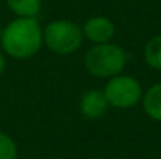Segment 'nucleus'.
<instances>
[{"mask_svg": "<svg viewBox=\"0 0 161 159\" xmlns=\"http://www.w3.org/2000/svg\"><path fill=\"white\" fill-rule=\"evenodd\" d=\"M160 28H161V19H160Z\"/></svg>", "mask_w": 161, "mask_h": 159, "instance_id": "ddd939ff", "label": "nucleus"}, {"mask_svg": "<svg viewBox=\"0 0 161 159\" xmlns=\"http://www.w3.org/2000/svg\"><path fill=\"white\" fill-rule=\"evenodd\" d=\"M141 105L144 114L153 122H161V83H153L144 91Z\"/></svg>", "mask_w": 161, "mask_h": 159, "instance_id": "0eeeda50", "label": "nucleus"}, {"mask_svg": "<svg viewBox=\"0 0 161 159\" xmlns=\"http://www.w3.org/2000/svg\"><path fill=\"white\" fill-rule=\"evenodd\" d=\"M2 30H3V25L0 24V34H2Z\"/></svg>", "mask_w": 161, "mask_h": 159, "instance_id": "f8f14e48", "label": "nucleus"}, {"mask_svg": "<svg viewBox=\"0 0 161 159\" xmlns=\"http://www.w3.org/2000/svg\"><path fill=\"white\" fill-rule=\"evenodd\" d=\"M81 31L85 39H88L92 45L113 42L116 34V25L107 16H92L85 20L81 25Z\"/></svg>", "mask_w": 161, "mask_h": 159, "instance_id": "39448f33", "label": "nucleus"}, {"mask_svg": "<svg viewBox=\"0 0 161 159\" xmlns=\"http://www.w3.org/2000/svg\"><path fill=\"white\" fill-rule=\"evenodd\" d=\"M42 38L44 45L59 56H67L78 52L85 41L81 25L67 19H55L49 22L42 30Z\"/></svg>", "mask_w": 161, "mask_h": 159, "instance_id": "7ed1b4c3", "label": "nucleus"}, {"mask_svg": "<svg viewBox=\"0 0 161 159\" xmlns=\"http://www.w3.org/2000/svg\"><path fill=\"white\" fill-rule=\"evenodd\" d=\"M5 69H6V55L0 50V77L3 75Z\"/></svg>", "mask_w": 161, "mask_h": 159, "instance_id": "9b49d317", "label": "nucleus"}, {"mask_svg": "<svg viewBox=\"0 0 161 159\" xmlns=\"http://www.w3.org/2000/svg\"><path fill=\"white\" fill-rule=\"evenodd\" d=\"M19 148L16 140L5 131L0 130V159H17Z\"/></svg>", "mask_w": 161, "mask_h": 159, "instance_id": "9d476101", "label": "nucleus"}, {"mask_svg": "<svg viewBox=\"0 0 161 159\" xmlns=\"http://www.w3.org/2000/svg\"><path fill=\"white\" fill-rule=\"evenodd\" d=\"M5 3L16 17H38L42 8V0H5Z\"/></svg>", "mask_w": 161, "mask_h": 159, "instance_id": "6e6552de", "label": "nucleus"}, {"mask_svg": "<svg viewBox=\"0 0 161 159\" xmlns=\"http://www.w3.org/2000/svg\"><path fill=\"white\" fill-rule=\"evenodd\" d=\"M85 69L96 78H113L119 73H122L128 62L127 52L114 44H97L88 49L85 55Z\"/></svg>", "mask_w": 161, "mask_h": 159, "instance_id": "f03ea898", "label": "nucleus"}, {"mask_svg": "<svg viewBox=\"0 0 161 159\" xmlns=\"http://www.w3.org/2000/svg\"><path fill=\"white\" fill-rule=\"evenodd\" d=\"M42 27L36 17H16L0 34V47L6 56L24 61L38 55L44 45Z\"/></svg>", "mask_w": 161, "mask_h": 159, "instance_id": "f257e3e1", "label": "nucleus"}, {"mask_svg": "<svg viewBox=\"0 0 161 159\" xmlns=\"http://www.w3.org/2000/svg\"><path fill=\"white\" fill-rule=\"evenodd\" d=\"M109 108L114 109H131L141 103L144 89L138 78L125 73H119L108 78L102 89Z\"/></svg>", "mask_w": 161, "mask_h": 159, "instance_id": "20e7f679", "label": "nucleus"}, {"mask_svg": "<svg viewBox=\"0 0 161 159\" xmlns=\"http://www.w3.org/2000/svg\"><path fill=\"white\" fill-rule=\"evenodd\" d=\"M142 56L150 69L161 72V34H157L147 41Z\"/></svg>", "mask_w": 161, "mask_h": 159, "instance_id": "1a4fd4ad", "label": "nucleus"}, {"mask_svg": "<svg viewBox=\"0 0 161 159\" xmlns=\"http://www.w3.org/2000/svg\"><path fill=\"white\" fill-rule=\"evenodd\" d=\"M78 109H80L83 117H86L89 120H97V119H100L107 114V111L109 109V105H108L107 98L103 95V91L89 89L80 97Z\"/></svg>", "mask_w": 161, "mask_h": 159, "instance_id": "423d86ee", "label": "nucleus"}]
</instances>
